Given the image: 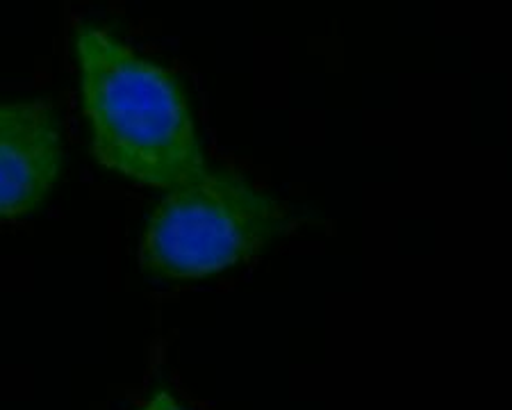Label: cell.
Listing matches in <instances>:
<instances>
[{"mask_svg": "<svg viewBox=\"0 0 512 410\" xmlns=\"http://www.w3.org/2000/svg\"><path fill=\"white\" fill-rule=\"evenodd\" d=\"M287 228V212L235 171L208 169L155 205L139 240L151 278L194 281L251 260Z\"/></svg>", "mask_w": 512, "mask_h": 410, "instance_id": "obj_2", "label": "cell"}, {"mask_svg": "<svg viewBox=\"0 0 512 410\" xmlns=\"http://www.w3.org/2000/svg\"><path fill=\"white\" fill-rule=\"evenodd\" d=\"M139 410H185L183 406L173 399L169 392H158V395L151 397Z\"/></svg>", "mask_w": 512, "mask_h": 410, "instance_id": "obj_4", "label": "cell"}, {"mask_svg": "<svg viewBox=\"0 0 512 410\" xmlns=\"http://www.w3.org/2000/svg\"><path fill=\"white\" fill-rule=\"evenodd\" d=\"M92 155L139 185L173 190L208 171L183 80L92 23L73 30Z\"/></svg>", "mask_w": 512, "mask_h": 410, "instance_id": "obj_1", "label": "cell"}, {"mask_svg": "<svg viewBox=\"0 0 512 410\" xmlns=\"http://www.w3.org/2000/svg\"><path fill=\"white\" fill-rule=\"evenodd\" d=\"M62 162V126L48 98L0 101V224L35 212Z\"/></svg>", "mask_w": 512, "mask_h": 410, "instance_id": "obj_3", "label": "cell"}]
</instances>
